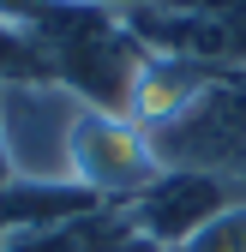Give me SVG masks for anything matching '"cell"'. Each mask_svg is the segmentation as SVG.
Segmentation results:
<instances>
[{"instance_id":"3957f363","label":"cell","mask_w":246,"mask_h":252,"mask_svg":"<svg viewBox=\"0 0 246 252\" xmlns=\"http://www.w3.org/2000/svg\"><path fill=\"white\" fill-rule=\"evenodd\" d=\"M234 198H246L234 180L222 174H204V168H162L144 192L126 198V216L138 222V234L162 252H180L210 216H222Z\"/></svg>"},{"instance_id":"6da1fadb","label":"cell","mask_w":246,"mask_h":252,"mask_svg":"<svg viewBox=\"0 0 246 252\" xmlns=\"http://www.w3.org/2000/svg\"><path fill=\"white\" fill-rule=\"evenodd\" d=\"M90 102L60 78H6L0 84V144L18 180H72V126Z\"/></svg>"},{"instance_id":"8992f818","label":"cell","mask_w":246,"mask_h":252,"mask_svg":"<svg viewBox=\"0 0 246 252\" xmlns=\"http://www.w3.org/2000/svg\"><path fill=\"white\" fill-rule=\"evenodd\" d=\"M6 78H48V66H42V48L30 42V30L0 18V84Z\"/></svg>"},{"instance_id":"7a4b0ae2","label":"cell","mask_w":246,"mask_h":252,"mask_svg":"<svg viewBox=\"0 0 246 252\" xmlns=\"http://www.w3.org/2000/svg\"><path fill=\"white\" fill-rule=\"evenodd\" d=\"M162 174L156 150H150L144 126L132 114H108V108H84L72 126V180L84 192H96L102 204H126Z\"/></svg>"},{"instance_id":"9c48e42d","label":"cell","mask_w":246,"mask_h":252,"mask_svg":"<svg viewBox=\"0 0 246 252\" xmlns=\"http://www.w3.org/2000/svg\"><path fill=\"white\" fill-rule=\"evenodd\" d=\"M12 180V156H6V144H0V186Z\"/></svg>"},{"instance_id":"ba28073f","label":"cell","mask_w":246,"mask_h":252,"mask_svg":"<svg viewBox=\"0 0 246 252\" xmlns=\"http://www.w3.org/2000/svg\"><path fill=\"white\" fill-rule=\"evenodd\" d=\"M90 6H108V12H132L138 0H90Z\"/></svg>"},{"instance_id":"277c9868","label":"cell","mask_w":246,"mask_h":252,"mask_svg":"<svg viewBox=\"0 0 246 252\" xmlns=\"http://www.w3.org/2000/svg\"><path fill=\"white\" fill-rule=\"evenodd\" d=\"M0 252H162L138 234V222L126 216V204H96V210H78L66 222H54L30 240H12Z\"/></svg>"},{"instance_id":"5b68a950","label":"cell","mask_w":246,"mask_h":252,"mask_svg":"<svg viewBox=\"0 0 246 252\" xmlns=\"http://www.w3.org/2000/svg\"><path fill=\"white\" fill-rule=\"evenodd\" d=\"M180 252H246V198H234L222 216H210Z\"/></svg>"},{"instance_id":"52a82bcc","label":"cell","mask_w":246,"mask_h":252,"mask_svg":"<svg viewBox=\"0 0 246 252\" xmlns=\"http://www.w3.org/2000/svg\"><path fill=\"white\" fill-rule=\"evenodd\" d=\"M48 6H54V0H0V18H6V24H18V30H30Z\"/></svg>"}]
</instances>
